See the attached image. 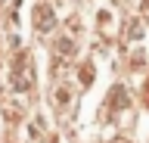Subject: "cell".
I'll use <instances>...</instances> for the list:
<instances>
[{"label":"cell","mask_w":149,"mask_h":143,"mask_svg":"<svg viewBox=\"0 0 149 143\" xmlns=\"http://www.w3.org/2000/svg\"><path fill=\"white\" fill-rule=\"evenodd\" d=\"M34 84V75H31V59L28 53H19L16 62H13V90L16 93H28Z\"/></svg>","instance_id":"1"},{"label":"cell","mask_w":149,"mask_h":143,"mask_svg":"<svg viewBox=\"0 0 149 143\" xmlns=\"http://www.w3.org/2000/svg\"><path fill=\"white\" fill-rule=\"evenodd\" d=\"M53 25H56V13L50 10V3H37L34 6V28L40 34H47V31H53Z\"/></svg>","instance_id":"2"},{"label":"cell","mask_w":149,"mask_h":143,"mask_svg":"<svg viewBox=\"0 0 149 143\" xmlns=\"http://www.w3.org/2000/svg\"><path fill=\"white\" fill-rule=\"evenodd\" d=\"M72 59H74V40L72 38H59L56 47H53V66L62 68L65 62H72Z\"/></svg>","instance_id":"3"},{"label":"cell","mask_w":149,"mask_h":143,"mask_svg":"<svg viewBox=\"0 0 149 143\" xmlns=\"http://www.w3.org/2000/svg\"><path fill=\"white\" fill-rule=\"evenodd\" d=\"M127 106H130V93L124 90V87H112V93H109V112L118 115L121 109H127Z\"/></svg>","instance_id":"4"},{"label":"cell","mask_w":149,"mask_h":143,"mask_svg":"<svg viewBox=\"0 0 149 143\" xmlns=\"http://www.w3.org/2000/svg\"><path fill=\"white\" fill-rule=\"evenodd\" d=\"M53 103H56V109H59V112H68V109H72V90H68V87H59V90H56V96H53Z\"/></svg>","instance_id":"5"},{"label":"cell","mask_w":149,"mask_h":143,"mask_svg":"<svg viewBox=\"0 0 149 143\" xmlns=\"http://www.w3.org/2000/svg\"><path fill=\"white\" fill-rule=\"evenodd\" d=\"M81 81H84V84H90V81H93V68H90V66L81 68Z\"/></svg>","instance_id":"6"},{"label":"cell","mask_w":149,"mask_h":143,"mask_svg":"<svg viewBox=\"0 0 149 143\" xmlns=\"http://www.w3.org/2000/svg\"><path fill=\"white\" fill-rule=\"evenodd\" d=\"M143 93H146V96H143V103L149 106V84H146V90H143Z\"/></svg>","instance_id":"7"},{"label":"cell","mask_w":149,"mask_h":143,"mask_svg":"<svg viewBox=\"0 0 149 143\" xmlns=\"http://www.w3.org/2000/svg\"><path fill=\"white\" fill-rule=\"evenodd\" d=\"M115 143H130V140H121V137H118V140H115Z\"/></svg>","instance_id":"8"}]
</instances>
